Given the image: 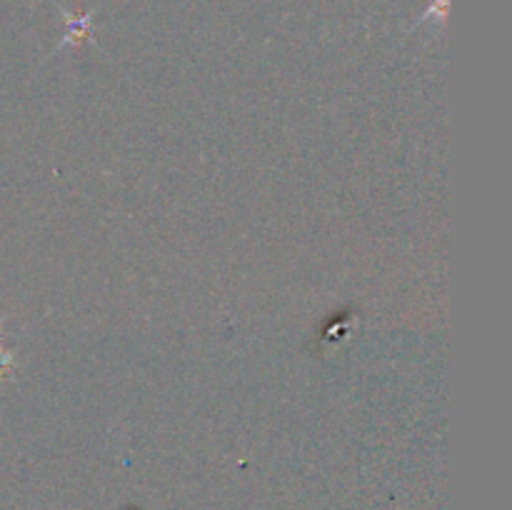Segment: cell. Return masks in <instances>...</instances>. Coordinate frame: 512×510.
<instances>
[{"label":"cell","instance_id":"cell-1","mask_svg":"<svg viewBox=\"0 0 512 510\" xmlns=\"http://www.w3.org/2000/svg\"><path fill=\"white\" fill-rule=\"evenodd\" d=\"M63 15H65V23H68V35H65V40L55 50L65 48V45H70V43H80V40L90 38V25H93V13H85V15H80V18H73L68 10H63Z\"/></svg>","mask_w":512,"mask_h":510}]
</instances>
